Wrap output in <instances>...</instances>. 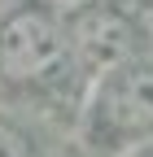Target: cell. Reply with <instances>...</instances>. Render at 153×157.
<instances>
[{
  "instance_id": "obj_1",
  "label": "cell",
  "mask_w": 153,
  "mask_h": 157,
  "mask_svg": "<svg viewBox=\"0 0 153 157\" xmlns=\"http://www.w3.org/2000/svg\"><path fill=\"white\" fill-rule=\"evenodd\" d=\"M66 61V26L48 9H18L0 22V78L40 83Z\"/></svg>"
},
{
  "instance_id": "obj_2",
  "label": "cell",
  "mask_w": 153,
  "mask_h": 157,
  "mask_svg": "<svg viewBox=\"0 0 153 157\" xmlns=\"http://www.w3.org/2000/svg\"><path fill=\"white\" fill-rule=\"evenodd\" d=\"M66 57L83 74L109 78L114 70L131 66V57H136V26L123 9L88 5L66 22Z\"/></svg>"
},
{
  "instance_id": "obj_3",
  "label": "cell",
  "mask_w": 153,
  "mask_h": 157,
  "mask_svg": "<svg viewBox=\"0 0 153 157\" xmlns=\"http://www.w3.org/2000/svg\"><path fill=\"white\" fill-rule=\"evenodd\" d=\"M92 122L105 135H144L153 131V66L131 61L101 78L96 101H92Z\"/></svg>"
},
{
  "instance_id": "obj_4",
  "label": "cell",
  "mask_w": 153,
  "mask_h": 157,
  "mask_svg": "<svg viewBox=\"0 0 153 157\" xmlns=\"http://www.w3.org/2000/svg\"><path fill=\"white\" fill-rule=\"evenodd\" d=\"M0 157H31V140L9 118H0Z\"/></svg>"
},
{
  "instance_id": "obj_5",
  "label": "cell",
  "mask_w": 153,
  "mask_h": 157,
  "mask_svg": "<svg viewBox=\"0 0 153 157\" xmlns=\"http://www.w3.org/2000/svg\"><path fill=\"white\" fill-rule=\"evenodd\" d=\"M149 157H153V148H149Z\"/></svg>"
}]
</instances>
